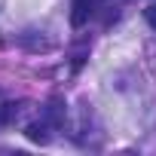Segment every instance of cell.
Wrapping results in <instances>:
<instances>
[{
  "mask_svg": "<svg viewBox=\"0 0 156 156\" xmlns=\"http://www.w3.org/2000/svg\"><path fill=\"white\" fill-rule=\"evenodd\" d=\"M89 12H92V0H73L70 25H73V28H83V25L89 22Z\"/></svg>",
  "mask_w": 156,
  "mask_h": 156,
  "instance_id": "obj_1",
  "label": "cell"
},
{
  "mask_svg": "<svg viewBox=\"0 0 156 156\" xmlns=\"http://www.w3.org/2000/svg\"><path fill=\"white\" fill-rule=\"evenodd\" d=\"M25 135H28V141H34V144H46V141H49L46 122H31V126L25 129Z\"/></svg>",
  "mask_w": 156,
  "mask_h": 156,
  "instance_id": "obj_2",
  "label": "cell"
},
{
  "mask_svg": "<svg viewBox=\"0 0 156 156\" xmlns=\"http://www.w3.org/2000/svg\"><path fill=\"white\" fill-rule=\"evenodd\" d=\"M19 110H22V104H16V101L0 104V126H9V122L19 116Z\"/></svg>",
  "mask_w": 156,
  "mask_h": 156,
  "instance_id": "obj_3",
  "label": "cell"
},
{
  "mask_svg": "<svg viewBox=\"0 0 156 156\" xmlns=\"http://www.w3.org/2000/svg\"><path fill=\"white\" fill-rule=\"evenodd\" d=\"M144 19H147V22H150V28H156V3H153V6H147V9H144Z\"/></svg>",
  "mask_w": 156,
  "mask_h": 156,
  "instance_id": "obj_4",
  "label": "cell"
}]
</instances>
